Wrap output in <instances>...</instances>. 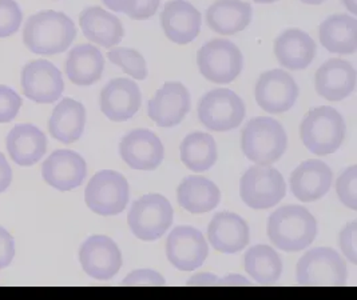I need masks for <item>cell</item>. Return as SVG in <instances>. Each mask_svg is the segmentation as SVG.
<instances>
[{
  "instance_id": "8992f818",
  "label": "cell",
  "mask_w": 357,
  "mask_h": 300,
  "mask_svg": "<svg viewBox=\"0 0 357 300\" xmlns=\"http://www.w3.org/2000/svg\"><path fill=\"white\" fill-rule=\"evenodd\" d=\"M128 223L134 237L153 242L165 235L173 223V207L160 194H147L131 205Z\"/></svg>"
},
{
  "instance_id": "4fadbf2b",
  "label": "cell",
  "mask_w": 357,
  "mask_h": 300,
  "mask_svg": "<svg viewBox=\"0 0 357 300\" xmlns=\"http://www.w3.org/2000/svg\"><path fill=\"white\" fill-rule=\"evenodd\" d=\"M79 262L89 276L107 281L122 267V253L112 237L93 235L82 244Z\"/></svg>"
},
{
  "instance_id": "bcb514c9",
  "label": "cell",
  "mask_w": 357,
  "mask_h": 300,
  "mask_svg": "<svg viewBox=\"0 0 357 300\" xmlns=\"http://www.w3.org/2000/svg\"><path fill=\"white\" fill-rule=\"evenodd\" d=\"M301 1L305 3V4H309V6H319V4L324 3L325 0H301Z\"/></svg>"
},
{
  "instance_id": "3957f363",
  "label": "cell",
  "mask_w": 357,
  "mask_h": 300,
  "mask_svg": "<svg viewBox=\"0 0 357 300\" xmlns=\"http://www.w3.org/2000/svg\"><path fill=\"white\" fill-rule=\"evenodd\" d=\"M347 135L340 112L328 106L309 111L300 126V136L310 152L324 157L336 152Z\"/></svg>"
},
{
  "instance_id": "6da1fadb",
  "label": "cell",
  "mask_w": 357,
  "mask_h": 300,
  "mask_svg": "<svg viewBox=\"0 0 357 300\" xmlns=\"http://www.w3.org/2000/svg\"><path fill=\"white\" fill-rule=\"evenodd\" d=\"M77 38V27L68 16L46 10L24 23L23 43L35 55L52 56L65 52Z\"/></svg>"
},
{
  "instance_id": "4dcf8cb0",
  "label": "cell",
  "mask_w": 357,
  "mask_h": 300,
  "mask_svg": "<svg viewBox=\"0 0 357 300\" xmlns=\"http://www.w3.org/2000/svg\"><path fill=\"white\" fill-rule=\"evenodd\" d=\"M182 163L195 173L211 170L218 158V150L214 138L205 132L188 135L179 147Z\"/></svg>"
},
{
  "instance_id": "7bdbcfd3",
  "label": "cell",
  "mask_w": 357,
  "mask_h": 300,
  "mask_svg": "<svg viewBox=\"0 0 357 300\" xmlns=\"http://www.w3.org/2000/svg\"><path fill=\"white\" fill-rule=\"evenodd\" d=\"M188 285H199V287H208V285H218V278L213 274H208V272H201V274H197L193 275Z\"/></svg>"
},
{
  "instance_id": "74e56055",
  "label": "cell",
  "mask_w": 357,
  "mask_h": 300,
  "mask_svg": "<svg viewBox=\"0 0 357 300\" xmlns=\"http://www.w3.org/2000/svg\"><path fill=\"white\" fill-rule=\"evenodd\" d=\"M340 247L347 259L352 263H357V223L352 221L347 224L340 232Z\"/></svg>"
},
{
  "instance_id": "b9f144b4",
  "label": "cell",
  "mask_w": 357,
  "mask_h": 300,
  "mask_svg": "<svg viewBox=\"0 0 357 300\" xmlns=\"http://www.w3.org/2000/svg\"><path fill=\"white\" fill-rule=\"evenodd\" d=\"M13 182V170L6 157L0 152V194L10 187Z\"/></svg>"
},
{
  "instance_id": "7a4b0ae2",
  "label": "cell",
  "mask_w": 357,
  "mask_h": 300,
  "mask_svg": "<svg viewBox=\"0 0 357 300\" xmlns=\"http://www.w3.org/2000/svg\"><path fill=\"white\" fill-rule=\"evenodd\" d=\"M316 235V219L303 205H284L269 216L268 237L282 251L298 253L310 246Z\"/></svg>"
},
{
  "instance_id": "ac0fdd59",
  "label": "cell",
  "mask_w": 357,
  "mask_h": 300,
  "mask_svg": "<svg viewBox=\"0 0 357 300\" xmlns=\"http://www.w3.org/2000/svg\"><path fill=\"white\" fill-rule=\"evenodd\" d=\"M161 26L169 40L176 45H189L201 31L202 17L186 0H170L161 11Z\"/></svg>"
},
{
  "instance_id": "e0dca14e",
  "label": "cell",
  "mask_w": 357,
  "mask_h": 300,
  "mask_svg": "<svg viewBox=\"0 0 357 300\" xmlns=\"http://www.w3.org/2000/svg\"><path fill=\"white\" fill-rule=\"evenodd\" d=\"M87 175V166L79 154L71 150H56L43 161V180L55 190H74Z\"/></svg>"
},
{
  "instance_id": "52a82bcc",
  "label": "cell",
  "mask_w": 357,
  "mask_h": 300,
  "mask_svg": "<svg viewBox=\"0 0 357 300\" xmlns=\"http://www.w3.org/2000/svg\"><path fill=\"white\" fill-rule=\"evenodd\" d=\"M129 183L116 171L103 170L94 175L84 191L87 207L100 216L121 214L129 203Z\"/></svg>"
},
{
  "instance_id": "7c38bea8",
  "label": "cell",
  "mask_w": 357,
  "mask_h": 300,
  "mask_svg": "<svg viewBox=\"0 0 357 300\" xmlns=\"http://www.w3.org/2000/svg\"><path fill=\"white\" fill-rule=\"evenodd\" d=\"M208 255L206 239L195 227L179 226L167 237L166 256L179 271H195L201 267Z\"/></svg>"
},
{
  "instance_id": "d4e9b609",
  "label": "cell",
  "mask_w": 357,
  "mask_h": 300,
  "mask_svg": "<svg viewBox=\"0 0 357 300\" xmlns=\"http://www.w3.org/2000/svg\"><path fill=\"white\" fill-rule=\"evenodd\" d=\"M79 26L83 35L90 42L105 48L116 46L125 35L122 22L112 13L97 6L87 7L82 11Z\"/></svg>"
},
{
  "instance_id": "4316f807",
  "label": "cell",
  "mask_w": 357,
  "mask_h": 300,
  "mask_svg": "<svg viewBox=\"0 0 357 300\" xmlns=\"http://www.w3.org/2000/svg\"><path fill=\"white\" fill-rule=\"evenodd\" d=\"M65 70L71 83L79 87H89L102 78L105 58L96 46L79 45L70 51Z\"/></svg>"
},
{
  "instance_id": "5b68a950",
  "label": "cell",
  "mask_w": 357,
  "mask_h": 300,
  "mask_svg": "<svg viewBox=\"0 0 357 300\" xmlns=\"http://www.w3.org/2000/svg\"><path fill=\"white\" fill-rule=\"evenodd\" d=\"M296 276L300 285L339 287L345 285L348 269L345 260L333 248L319 247L298 260Z\"/></svg>"
},
{
  "instance_id": "1f68e13d",
  "label": "cell",
  "mask_w": 357,
  "mask_h": 300,
  "mask_svg": "<svg viewBox=\"0 0 357 300\" xmlns=\"http://www.w3.org/2000/svg\"><path fill=\"white\" fill-rule=\"evenodd\" d=\"M280 255L266 244L250 247L245 253V269L260 285H273L282 274Z\"/></svg>"
},
{
  "instance_id": "ba28073f",
  "label": "cell",
  "mask_w": 357,
  "mask_h": 300,
  "mask_svg": "<svg viewBox=\"0 0 357 300\" xmlns=\"http://www.w3.org/2000/svg\"><path fill=\"white\" fill-rule=\"evenodd\" d=\"M198 68L205 79L215 84H227L243 71L244 58L234 43L227 39H213L198 52Z\"/></svg>"
},
{
  "instance_id": "9c48e42d",
  "label": "cell",
  "mask_w": 357,
  "mask_h": 300,
  "mask_svg": "<svg viewBox=\"0 0 357 300\" xmlns=\"http://www.w3.org/2000/svg\"><path fill=\"white\" fill-rule=\"evenodd\" d=\"M244 100L227 88H217L202 96L198 104V118L211 131L225 132L236 129L245 118Z\"/></svg>"
},
{
  "instance_id": "484cf974",
  "label": "cell",
  "mask_w": 357,
  "mask_h": 300,
  "mask_svg": "<svg viewBox=\"0 0 357 300\" xmlns=\"http://www.w3.org/2000/svg\"><path fill=\"white\" fill-rule=\"evenodd\" d=\"M86 126V109L83 104L65 97L52 111L49 120L51 136L58 142L71 144L79 141Z\"/></svg>"
},
{
  "instance_id": "603a6c76",
  "label": "cell",
  "mask_w": 357,
  "mask_h": 300,
  "mask_svg": "<svg viewBox=\"0 0 357 300\" xmlns=\"http://www.w3.org/2000/svg\"><path fill=\"white\" fill-rule=\"evenodd\" d=\"M249 226L237 214L218 212L211 219L208 237L214 250L222 253H237L249 244Z\"/></svg>"
},
{
  "instance_id": "f1b7e54d",
  "label": "cell",
  "mask_w": 357,
  "mask_h": 300,
  "mask_svg": "<svg viewBox=\"0 0 357 300\" xmlns=\"http://www.w3.org/2000/svg\"><path fill=\"white\" fill-rule=\"evenodd\" d=\"M319 36L329 52L352 55L357 49V20L345 14L329 16L321 23Z\"/></svg>"
},
{
  "instance_id": "836d02e7",
  "label": "cell",
  "mask_w": 357,
  "mask_h": 300,
  "mask_svg": "<svg viewBox=\"0 0 357 300\" xmlns=\"http://www.w3.org/2000/svg\"><path fill=\"white\" fill-rule=\"evenodd\" d=\"M23 22V13L15 0H0V38L17 33Z\"/></svg>"
},
{
  "instance_id": "8fae6325",
  "label": "cell",
  "mask_w": 357,
  "mask_h": 300,
  "mask_svg": "<svg viewBox=\"0 0 357 300\" xmlns=\"http://www.w3.org/2000/svg\"><path fill=\"white\" fill-rule=\"evenodd\" d=\"M20 86L23 95L39 104H51L56 102L65 90L61 71L45 59L33 61L23 67Z\"/></svg>"
},
{
  "instance_id": "ee69618b",
  "label": "cell",
  "mask_w": 357,
  "mask_h": 300,
  "mask_svg": "<svg viewBox=\"0 0 357 300\" xmlns=\"http://www.w3.org/2000/svg\"><path fill=\"white\" fill-rule=\"evenodd\" d=\"M218 285H229V287H233V285H250V283L245 279L243 275L231 274V275H227V276L218 279Z\"/></svg>"
},
{
  "instance_id": "ab89813d",
  "label": "cell",
  "mask_w": 357,
  "mask_h": 300,
  "mask_svg": "<svg viewBox=\"0 0 357 300\" xmlns=\"http://www.w3.org/2000/svg\"><path fill=\"white\" fill-rule=\"evenodd\" d=\"M160 1L161 0H138L134 11L129 16L134 20H146L158 11Z\"/></svg>"
},
{
  "instance_id": "ffe728a7",
  "label": "cell",
  "mask_w": 357,
  "mask_h": 300,
  "mask_svg": "<svg viewBox=\"0 0 357 300\" xmlns=\"http://www.w3.org/2000/svg\"><path fill=\"white\" fill-rule=\"evenodd\" d=\"M333 173L323 160H305L291 175L293 195L304 203L319 200L331 189Z\"/></svg>"
},
{
  "instance_id": "277c9868",
  "label": "cell",
  "mask_w": 357,
  "mask_h": 300,
  "mask_svg": "<svg viewBox=\"0 0 357 300\" xmlns=\"http://www.w3.org/2000/svg\"><path fill=\"white\" fill-rule=\"evenodd\" d=\"M288 138L276 119L259 116L250 119L243 131L241 147L245 157L260 166H271L287 150Z\"/></svg>"
},
{
  "instance_id": "f35d334b",
  "label": "cell",
  "mask_w": 357,
  "mask_h": 300,
  "mask_svg": "<svg viewBox=\"0 0 357 300\" xmlns=\"http://www.w3.org/2000/svg\"><path fill=\"white\" fill-rule=\"evenodd\" d=\"M15 256V240L13 235L0 226V269L11 265Z\"/></svg>"
},
{
  "instance_id": "d6986e66",
  "label": "cell",
  "mask_w": 357,
  "mask_h": 300,
  "mask_svg": "<svg viewBox=\"0 0 357 300\" xmlns=\"http://www.w3.org/2000/svg\"><path fill=\"white\" fill-rule=\"evenodd\" d=\"M142 95L137 83L126 78L109 81L99 96L100 110L113 122H126L141 107Z\"/></svg>"
},
{
  "instance_id": "2e32d148",
  "label": "cell",
  "mask_w": 357,
  "mask_h": 300,
  "mask_svg": "<svg viewBox=\"0 0 357 300\" xmlns=\"http://www.w3.org/2000/svg\"><path fill=\"white\" fill-rule=\"evenodd\" d=\"M122 160L138 171L155 170L165 158L161 139L149 129H134L119 143Z\"/></svg>"
},
{
  "instance_id": "9a60e30c",
  "label": "cell",
  "mask_w": 357,
  "mask_h": 300,
  "mask_svg": "<svg viewBox=\"0 0 357 300\" xmlns=\"http://www.w3.org/2000/svg\"><path fill=\"white\" fill-rule=\"evenodd\" d=\"M192 100L188 88L179 81H167L147 104L149 118L163 128L179 125L190 111Z\"/></svg>"
},
{
  "instance_id": "60d3db41",
  "label": "cell",
  "mask_w": 357,
  "mask_h": 300,
  "mask_svg": "<svg viewBox=\"0 0 357 300\" xmlns=\"http://www.w3.org/2000/svg\"><path fill=\"white\" fill-rule=\"evenodd\" d=\"M106 7L115 13H122L130 15L134 11L138 0H103Z\"/></svg>"
},
{
  "instance_id": "e575fe53",
  "label": "cell",
  "mask_w": 357,
  "mask_h": 300,
  "mask_svg": "<svg viewBox=\"0 0 357 300\" xmlns=\"http://www.w3.org/2000/svg\"><path fill=\"white\" fill-rule=\"evenodd\" d=\"M336 191L341 203L351 208H357V167L352 166L342 171L336 182Z\"/></svg>"
},
{
  "instance_id": "8d00e7d4",
  "label": "cell",
  "mask_w": 357,
  "mask_h": 300,
  "mask_svg": "<svg viewBox=\"0 0 357 300\" xmlns=\"http://www.w3.org/2000/svg\"><path fill=\"white\" fill-rule=\"evenodd\" d=\"M122 285H130V287H162L166 285V282L162 275L158 274L157 271L145 269L130 272L125 278Z\"/></svg>"
},
{
  "instance_id": "44dd1931",
  "label": "cell",
  "mask_w": 357,
  "mask_h": 300,
  "mask_svg": "<svg viewBox=\"0 0 357 300\" xmlns=\"http://www.w3.org/2000/svg\"><path fill=\"white\" fill-rule=\"evenodd\" d=\"M314 87L317 94L326 100H342L351 95L356 87V70L349 62L331 59L317 70Z\"/></svg>"
},
{
  "instance_id": "f6af8a7d",
  "label": "cell",
  "mask_w": 357,
  "mask_h": 300,
  "mask_svg": "<svg viewBox=\"0 0 357 300\" xmlns=\"http://www.w3.org/2000/svg\"><path fill=\"white\" fill-rule=\"evenodd\" d=\"M342 4L345 6V8H347V10H348L351 14L356 15L357 0H342Z\"/></svg>"
},
{
  "instance_id": "7402d4cb",
  "label": "cell",
  "mask_w": 357,
  "mask_h": 300,
  "mask_svg": "<svg viewBox=\"0 0 357 300\" xmlns=\"http://www.w3.org/2000/svg\"><path fill=\"white\" fill-rule=\"evenodd\" d=\"M6 147L14 163L22 167L36 164L47 151L45 132L30 123L17 125L7 135Z\"/></svg>"
},
{
  "instance_id": "5bb4252c",
  "label": "cell",
  "mask_w": 357,
  "mask_h": 300,
  "mask_svg": "<svg viewBox=\"0 0 357 300\" xmlns=\"http://www.w3.org/2000/svg\"><path fill=\"white\" fill-rule=\"evenodd\" d=\"M255 95L257 104L269 113L291 110L298 97V86L292 75L282 70H271L261 74Z\"/></svg>"
},
{
  "instance_id": "83f0119b",
  "label": "cell",
  "mask_w": 357,
  "mask_h": 300,
  "mask_svg": "<svg viewBox=\"0 0 357 300\" xmlns=\"http://www.w3.org/2000/svg\"><path fill=\"white\" fill-rule=\"evenodd\" d=\"M252 22V7L243 0H217L206 11V23L211 31L236 35Z\"/></svg>"
},
{
  "instance_id": "d6a6232c",
  "label": "cell",
  "mask_w": 357,
  "mask_h": 300,
  "mask_svg": "<svg viewBox=\"0 0 357 300\" xmlns=\"http://www.w3.org/2000/svg\"><path fill=\"white\" fill-rule=\"evenodd\" d=\"M107 58L110 59V62L122 68L134 79H146V61L137 49L126 47L113 48L112 51H109Z\"/></svg>"
},
{
  "instance_id": "d590c367",
  "label": "cell",
  "mask_w": 357,
  "mask_h": 300,
  "mask_svg": "<svg viewBox=\"0 0 357 300\" xmlns=\"http://www.w3.org/2000/svg\"><path fill=\"white\" fill-rule=\"evenodd\" d=\"M23 100L11 87L0 84V125L13 122L22 109Z\"/></svg>"
},
{
  "instance_id": "cb8c5ba5",
  "label": "cell",
  "mask_w": 357,
  "mask_h": 300,
  "mask_svg": "<svg viewBox=\"0 0 357 300\" xmlns=\"http://www.w3.org/2000/svg\"><path fill=\"white\" fill-rule=\"evenodd\" d=\"M316 43L307 32L289 29L281 32L275 42V55L282 67L300 71L307 68L316 56Z\"/></svg>"
},
{
  "instance_id": "30bf717a",
  "label": "cell",
  "mask_w": 357,
  "mask_h": 300,
  "mask_svg": "<svg viewBox=\"0 0 357 300\" xmlns=\"http://www.w3.org/2000/svg\"><path fill=\"white\" fill-rule=\"evenodd\" d=\"M287 186L280 171L269 166H253L241 179V199L255 210H268L280 203Z\"/></svg>"
},
{
  "instance_id": "7dc6e473",
  "label": "cell",
  "mask_w": 357,
  "mask_h": 300,
  "mask_svg": "<svg viewBox=\"0 0 357 300\" xmlns=\"http://www.w3.org/2000/svg\"><path fill=\"white\" fill-rule=\"evenodd\" d=\"M253 1L261 3V4H271V3H275V1H278V0H253Z\"/></svg>"
},
{
  "instance_id": "f546056e",
  "label": "cell",
  "mask_w": 357,
  "mask_h": 300,
  "mask_svg": "<svg viewBox=\"0 0 357 300\" xmlns=\"http://www.w3.org/2000/svg\"><path fill=\"white\" fill-rule=\"evenodd\" d=\"M178 203L190 214H206L214 210L220 200L218 187L204 176H188L183 179L177 191Z\"/></svg>"
}]
</instances>
